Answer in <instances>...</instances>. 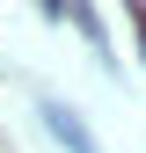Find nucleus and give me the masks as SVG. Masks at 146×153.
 <instances>
[{"label":"nucleus","instance_id":"f257e3e1","mask_svg":"<svg viewBox=\"0 0 146 153\" xmlns=\"http://www.w3.org/2000/svg\"><path fill=\"white\" fill-rule=\"evenodd\" d=\"M44 124H51V139H59L66 153H102V146L80 131V124H73V109H59V102H44Z\"/></svg>","mask_w":146,"mask_h":153},{"label":"nucleus","instance_id":"f03ea898","mask_svg":"<svg viewBox=\"0 0 146 153\" xmlns=\"http://www.w3.org/2000/svg\"><path fill=\"white\" fill-rule=\"evenodd\" d=\"M124 22H132V36H139V51H146V7H124Z\"/></svg>","mask_w":146,"mask_h":153}]
</instances>
